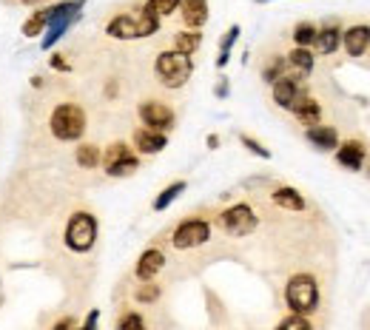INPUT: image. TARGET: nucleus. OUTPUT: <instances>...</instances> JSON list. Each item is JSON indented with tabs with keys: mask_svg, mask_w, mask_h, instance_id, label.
<instances>
[{
	"mask_svg": "<svg viewBox=\"0 0 370 330\" xmlns=\"http://www.w3.org/2000/svg\"><path fill=\"white\" fill-rule=\"evenodd\" d=\"M160 29V17L143 9V14H117L106 26V34L114 40H140V37H151Z\"/></svg>",
	"mask_w": 370,
	"mask_h": 330,
	"instance_id": "nucleus-1",
	"label": "nucleus"
},
{
	"mask_svg": "<svg viewBox=\"0 0 370 330\" xmlns=\"http://www.w3.org/2000/svg\"><path fill=\"white\" fill-rule=\"evenodd\" d=\"M49 128L60 143H77L86 134V111L77 103H60L51 111Z\"/></svg>",
	"mask_w": 370,
	"mask_h": 330,
	"instance_id": "nucleus-2",
	"label": "nucleus"
},
{
	"mask_svg": "<svg viewBox=\"0 0 370 330\" xmlns=\"http://www.w3.org/2000/svg\"><path fill=\"white\" fill-rule=\"evenodd\" d=\"M285 302L297 316H310L319 307V285L310 274H297L285 285Z\"/></svg>",
	"mask_w": 370,
	"mask_h": 330,
	"instance_id": "nucleus-3",
	"label": "nucleus"
},
{
	"mask_svg": "<svg viewBox=\"0 0 370 330\" xmlns=\"http://www.w3.org/2000/svg\"><path fill=\"white\" fill-rule=\"evenodd\" d=\"M86 6V0H63V3H57V6H49V34L43 37V49H51L60 37L80 21V9Z\"/></svg>",
	"mask_w": 370,
	"mask_h": 330,
	"instance_id": "nucleus-4",
	"label": "nucleus"
},
{
	"mask_svg": "<svg viewBox=\"0 0 370 330\" xmlns=\"http://www.w3.org/2000/svg\"><path fill=\"white\" fill-rule=\"evenodd\" d=\"M154 71H157L160 83L165 89H183L188 83V77L194 71V63L188 54H180V51H163L157 57V63H154Z\"/></svg>",
	"mask_w": 370,
	"mask_h": 330,
	"instance_id": "nucleus-5",
	"label": "nucleus"
},
{
	"mask_svg": "<svg viewBox=\"0 0 370 330\" xmlns=\"http://www.w3.org/2000/svg\"><path fill=\"white\" fill-rule=\"evenodd\" d=\"M63 239H66L69 250H74V254H89V250L94 248V242H97V220H94V213H89V211L71 213Z\"/></svg>",
	"mask_w": 370,
	"mask_h": 330,
	"instance_id": "nucleus-6",
	"label": "nucleus"
},
{
	"mask_svg": "<svg viewBox=\"0 0 370 330\" xmlns=\"http://www.w3.org/2000/svg\"><path fill=\"white\" fill-rule=\"evenodd\" d=\"M257 225H259V220H257L254 208L245 205V202L231 205L228 211L220 213V228L225 231L228 237H248V234H254L257 231Z\"/></svg>",
	"mask_w": 370,
	"mask_h": 330,
	"instance_id": "nucleus-7",
	"label": "nucleus"
},
{
	"mask_svg": "<svg viewBox=\"0 0 370 330\" xmlns=\"http://www.w3.org/2000/svg\"><path fill=\"white\" fill-rule=\"evenodd\" d=\"M211 239V225L205 220H185L174 228L171 234V245L177 250H188V248H200Z\"/></svg>",
	"mask_w": 370,
	"mask_h": 330,
	"instance_id": "nucleus-8",
	"label": "nucleus"
},
{
	"mask_svg": "<svg viewBox=\"0 0 370 330\" xmlns=\"http://www.w3.org/2000/svg\"><path fill=\"white\" fill-rule=\"evenodd\" d=\"M140 120H143V128L165 134L168 128H174V111L160 100H146L140 103Z\"/></svg>",
	"mask_w": 370,
	"mask_h": 330,
	"instance_id": "nucleus-9",
	"label": "nucleus"
},
{
	"mask_svg": "<svg viewBox=\"0 0 370 330\" xmlns=\"http://www.w3.org/2000/svg\"><path fill=\"white\" fill-rule=\"evenodd\" d=\"M305 94H308V91H305V86H302V77H297V74H285L282 80L274 83V103L282 106V108H288V111L294 108Z\"/></svg>",
	"mask_w": 370,
	"mask_h": 330,
	"instance_id": "nucleus-10",
	"label": "nucleus"
},
{
	"mask_svg": "<svg viewBox=\"0 0 370 330\" xmlns=\"http://www.w3.org/2000/svg\"><path fill=\"white\" fill-rule=\"evenodd\" d=\"M163 268H165V254H163L160 248H148V250H143V254H140L134 274H137L140 282H151Z\"/></svg>",
	"mask_w": 370,
	"mask_h": 330,
	"instance_id": "nucleus-11",
	"label": "nucleus"
},
{
	"mask_svg": "<svg viewBox=\"0 0 370 330\" xmlns=\"http://www.w3.org/2000/svg\"><path fill=\"white\" fill-rule=\"evenodd\" d=\"M168 145V137L160 131H151V128H137L134 131V148L140 154H160Z\"/></svg>",
	"mask_w": 370,
	"mask_h": 330,
	"instance_id": "nucleus-12",
	"label": "nucleus"
},
{
	"mask_svg": "<svg viewBox=\"0 0 370 330\" xmlns=\"http://www.w3.org/2000/svg\"><path fill=\"white\" fill-rule=\"evenodd\" d=\"M342 43H345V51L350 57H362L367 49H370V26H354L342 34Z\"/></svg>",
	"mask_w": 370,
	"mask_h": 330,
	"instance_id": "nucleus-13",
	"label": "nucleus"
},
{
	"mask_svg": "<svg viewBox=\"0 0 370 330\" xmlns=\"http://www.w3.org/2000/svg\"><path fill=\"white\" fill-rule=\"evenodd\" d=\"M183 21L188 29L197 32L208 21V0H183Z\"/></svg>",
	"mask_w": 370,
	"mask_h": 330,
	"instance_id": "nucleus-14",
	"label": "nucleus"
},
{
	"mask_svg": "<svg viewBox=\"0 0 370 330\" xmlns=\"http://www.w3.org/2000/svg\"><path fill=\"white\" fill-rule=\"evenodd\" d=\"M305 137L310 145H316L319 151H334L339 145V137H336V131L330 128V126H310L305 131Z\"/></svg>",
	"mask_w": 370,
	"mask_h": 330,
	"instance_id": "nucleus-15",
	"label": "nucleus"
},
{
	"mask_svg": "<svg viewBox=\"0 0 370 330\" xmlns=\"http://www.w3.org/2000/svg\"><path fill=\"white\" fill-rule=\"evenodd\" d=\"M285 60H288V69L294 71L297 77H308L310 71H314V63H316V57L310 49H294L290 54H285Z\"/></svg>",
	"mask_w": 370,
	"mask_h": 330,
	"instance_id": "nucleus-16",
	"label": "nucleus"
},
{
	"mask_svg": "<svg viewBox=\"0 0 370 330\" xmlns=\"http://www.w3.org/2000/svg\"><path fill=\"white\" fill-rule=\"evenodd\" d=\"M290 111H294V114H297V120H299V123H305L308 128H310V126H319L322 106L314 100V97H308V94H305L302 100H299L294 108H290Z\"/></svg>",
	"mask_w": 370,
	"mask_h": 330,
	"instance_id": "nucleus-17",
	"label": "nucleus"
},
{
	"mask_svg": "<svg viewBox=\"0 0 370 330\" xmlns=\"http://www.w3.org/2000/svg\"><path fill=\"white\" fill-rule=\"evenodd\" d=\"M336 160H339V165H345V168H350V171H359L362 168V163H365V145L362 143H345L339 151H336Z\"/></svg>",
	"mask_w": 370,
	"mask_h": 330,
	"instance_id": "nucleus-18",
	"label": "nucleus"
},
{
	"mask_svg": "<svg viewBox=\"0 0 370 330\" xmlns=\"http://www.w3.org/2000/svg\"><path fill=\"white\" fill-rule=\"evenodd\" d=\"M274 202H277L279 208H285V211H305V208H308V202H305L302 193H299L297 188H288V185H282V188L274 191Z\"/></svg>",
	"mask_w": 370,
	"mask_h": 330,
	"instance_id": "nucleus-19",
	"label": "nucleus"
},
{
	"mask_svg": "<svg viewBox=\"0 0 370 330\" xmlns=\"http://www.w3.org/2000/svg\"><path fill=\"white\" fill-rule=\"evenodd\" d=\"M342 43V32L336 26H327L322 32H316V40H314V49L316 54H334Z\"/></svg>",
	"mask_w": 370,
	"mask_h": 330,
	"instance_id": "nucleus-20",
	"label": "nucleus"
},
{
	"mask_svg": "<svg viewBox=\"0 0 370 330\" xmlns=\"http://www.w3.org/2000/svg\"><path fill=\"white\" fill-rule=\"evenodd\" d=\"M200 43H203V34L200 32H194V29H188V32H180L177 37H174V51H180V54H194L200 49Z\"/></svg>",
	"mask_w": 370,
	"mask_h": 330,
	"instance_id": "nucleus-21",
	"label": "nucleus"
},
{
	"mask_svg": "<svg viewBox=\"0 0 370 330\" xmlns=\"http://www.w3.org/2000/svg\"><path fill=\"white\" fill-rule=\"evenodd\" d=\"M74 157H77V165H80V168H97V165H103V154H100V148L91 145V143H86V145L77 148Z\"/></svg>",
	"mask_w": 370,
	"mask_h": 330,
	"instance_id": "nucleus-22",
	"label": "nucleus"
},
{
	"mask_svg": "<svg viewBox=\"0 0 370 330\" xmlns=\"http://www.w3.org/2000/svg\"><path fill=\"white\" fill-rule=\"evenodd\" d=\"M288 74V60L285 57H270V63L262 69V80L265 83H277Z\"/></svg>",
	"mask_w": 370,
	"mask_h": 330,
	"instance_id": "nucleus-23",
	"label": "nucleus"
},
{
	"mask_svg": "<svg viewBox=\"0 0 370 330\" xmlns=\"http://www.w3.org/2000/svg\"><path fill=\"white\" fill-rule=\"evenodd\" d=\"M128 157H134V151H131L126 143H114V145H108L106 154H103V165L108 168V165H117V163H123V160H128Z\"/></svg>",
	"mask_w": 370,
	"mask_h": 330,
	"instance_id": "nucleus-24",
	"label": "nucleus"
},
{
	"mask_svg": "<svg viewBox=\"0 0 370 330\" xmlns=\"http://www.w3.org/2000/svg\"><path fill=\"white\" fill-rule=\"evenodd\" d=\"M183 191H185V182H183V180H180V182H171L168 188H163V193H160L157 200H154V211H165V208H168L174 200L180 197Z\"/></svg>",
	"mask_w": 370,
	"mask_h": 330,
	"instance_id": "nucleus-25",
	"label": "nucleus"
},
{
	"mask_svg": "<svg viewBox=\"0 0 370 330\" xmlns=\"http://www.w3.org/2000/svg\"><path fill=\"white\" fill-rule=\"evenodd\" d=\"M316 26L314 23H299L297 29H294V43H297V49H310L314 46V40H316Z\"/></svg>",
	"mask_w": 370,
	"mask_h": 330,
	"instance_id": "nucleus-26",
	"label": "nucleus"
},
{
	"mask_svg": "<svg viewBox=\"0 0 370 330\" xmlns=\"http://www.w3.org/2000/svg\"><path fill=\"white\" fill-rule=\"evenodd\" d=\"M46 26H49V12L41 9V12H34L29 21L23 23V34H26V37H37V34H43Z\"/></svg>",
	"mask_w": 370,
	"mask_h": 330,
	"instance_id": "nucleus-27",
	"label": "nucleus"
},
{
	"mask_svg": "<svg viewBox=\"0 0 370 330\" xmlns=\"http://www.w3.org/2000/svg\"><path fill=\"white\" fill-rule=\"evenodd\" d=\"M183 6V0H148L146 3V12L157 14V17H165V14H174Z\"/></svg>",
	"mask_w": 370,
	"mask_h": 330,
	"instance_id": "nucleus-28",
	"label": "nucleus"
},
{
	"mask_svg": "<svg viewBox=\"0 0 370 330\" xmlns=\"http://www.w3.org/2000/svg\"><path fill=\"white\" fill-rule=\"evenodd\" d=\"M237 37H240V26H231V29L225 32L222 43H220V57H217V66H220V69L228 63V57H231V46L237 43Z\"/></svg>",
	"mask_w": 370,
	"mask_h": 330,
	"instance_id": "nucleus-29",
	"label": "nucleus"
},
{
	"mask_svg": "<svg viewBox=\"0 0 370 330\" xmlns=\"http://www.w3.org/2000/svg\"><path fill=\"white\" fill-rule=\"evenodd\" d=\"M137 168H140V160L137 157H128V160L117 163V165H108L106 174H108V177H128V174H134Z\"/></svg>",
	"mask_w": 370,
	"mask_h": 330,
	"instance_id": "nucleus-30",
	"label": "nucleus"
},
{
	"mask_svg": "<svg viewBox=\"0 0 370 330\" xmlns=\"http://www.w3.org/2000/svg\"><path fill=\"white\" fill-rule=\"evenodd\" d=\"M277 330H314V325L308 322V316H297V314H290L288 319H282L277 325Z\"/></svg>",
	"mask_w": 370,
	"mask_h": 330,
	"instance_id": "nucleus-31",
	"label": "nucleus"
},
{
	"mask_svg": "<svg viewBox=\"0 0 370 330\" xmlns=\"http://www.w3.org/2000/svg\"><path fill=\"white\" fill-rule=\"evenodd\" d=\"M120 330H146V319L131 310V314H126V316L120 319Z\"/></svg>",
	"mask_w": 370,
	"mask_h": 330,
	"instance_id": "nucleus-32",
	"label": "nucleus"
},
{
	"mask_svg": "<svg viewBox=\"0 0 370 330\" xmlns=\"http://www.w3.org/2000/svg\"><path fill=\"white\" fill-rule=\"evenodd\" d=\"M160 299V287L154 282H146L140 290H137V302H157Z\"/></svg>",
	"mask_w": 370,
	"mask_h": 330,
	"instance_id": "nucleus-33",
	"label": "nucleus"
},
{
	"mask_svg": "<svg viewBox=\"0 0 370 330\" xmlns=\"http://www.w3.org/2000/svg\"><path fill=\"white\" fill-rule=\"evenodd\" d=\"M240 143H242V145H245L251 154H257V157H262V160H268V157H270V151H268V148H262V145H259L254 137H248V134H242Z\"/></svg>",
	"mask_w": 370,
	"mask_h": 330,
	"instance_id": "nucleus-34",
	"label": "nucleus"
},
{
	"mask_svg": "<svg viewBox=\"0 0 370 330\" xmlns=\"http://www.w3.org/2000/svg\"><path fill=\"white\" fill-rule=\"evenodd\" d=\"M97 319H100V310H91V314L86 316V322L77 327V330H97Z\"/></svg>",
	"mask_w": 370,
	"mask_h": 330,
	"instance_id": "nucleus-35",
	"label": "nucleus"
},
{
	"mask_svg": "<svg viewBox=\"0 0 370 330\" xmlns=\"http://www.w3.org/2000/svg\"><path fill=\"white\" fill-rule=\"evenodd\" d=\"M49 63H51V69H57V71H69V63L63 60V57H60V54H54V57H51V60H49Z\"/></svg>",
	"mask_w": 370,
	"mask_h": 330,
	"instance_id": "nucleus-36",
	"label": "nucleus"
},
{
	"mask_svg": "<svg viewBox=\"0 0 370 330\" xmlns=\"http://www.w3.org/2000/svg\"><path fill=\"white\" fill-rule=\"evenodd\" d=\"M54 330H71V319H63V322H57Z\"/></svg>",
	"mask_w": 370,
	"mask_h": 330,
	"instance_id": "nucleus-37",
	"label": "nucleus"
},
{
	"mask_svg": "<svg viewBox=\"0 0 370 330\" xmlns=\"http://www.w3.org/2000/svg\"><path fill=\"white\" fill-rule=\"evenodd\" d=\"M217 94L225 97V94H228V83H220V86H217Z\"/></svg>",
	"mask_w": 370,
	"mask_h": 330,
	"instance_id": "nucleus-38",
	"label": "nucleus"
},
{
	"mask_svg": "<svg viewBox=\"0 0 370 330\" xmlns=\"http://www.w3.org/2000/svg\"><path fill=\"white\" fill-rule=\"evenodd\" d=\"M208 145H211V148H217V145H220V137H213V134H211V137H208Z\"/></svg>",
	"mask_w": 370,
	"mask_h": 330,
	"instance_id": "nucleus-39",
	"label": "nucleus"
},
{
	"mask_svg": "<svg viewBox=\"0 0 370 330\" xmlns=\"http://www.w3.org/2000/svg\"><path fill=\"white\" fill-rule=\"evenodd\" d=\"M23 3H29V6H34V3H41V0H23Z\"/></svg>",
	"mask_w": 370,
	"mask_h": 330,
	"instance_id": "nucleus-40",
	"label": "nucleus"
},
{
	"mask_svg": "<svg viewBox=\"0 0 370 330\" xmlns=\"http://www.w3.org/2000/svg\"><path fill=\"white\" fill-rule=\"evenodd\" d=\"M257 3H268V0H257Z\"/></svg>",
	"mask_w": 370,
	"mask_h": 330,
	"instance_id": "nucleus-41",
	"label": "nucleus"
}]
</instances>
